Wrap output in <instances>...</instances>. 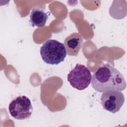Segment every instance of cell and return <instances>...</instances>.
<instances>
[{
  "label": "cell",
  "instance_id": "7",
  "mask_svg": "<svg viewBox=\"0 0 127 127\" xmlns=\"http://www.w3.org/2000/svg\"><path fill=\"white\" fill-rule=\"evenodd\" d=\"M47 13L39 8H34L30 14V23L32 27H44L48 19Z\"/></svg>",
  "mask_w": 127,
  "mask_h": 127
},
{
  "label": "cell",
  "instance_id": "4",
  "mask_svg": "<svg viewBox=\"0 0 127 127\" xmlns=\"http://www.w3.org/2000/svg\"><path fill=\"white\" fill-rule=\"evenodd\" d=\"M8 110L13 118L23 120L31 117L33 108L29 98L24 95L14 98L9 104Z\"/></svg>",
  "mask_w": 127,
  "mask_h": 127
},
{
  "label": "cell",
  "instance_id": "5",
  "mask_svg": "<svg viewBox=\"0 0 127 127\" xmlns=\"http://www.w3.org/2000/svg\"><path fill=\"white\" fill-rule=\"evenodd\" d=\"M124 102V95L120 91L109 90L101 95V104L103 108L113 114L120 110Z\"/></svg>",
  "mask_w": 127,
  "mask_h": 127
},
{
  "label": "cell",
  "instance_id": "3",
  "mask_svg": "<svg viewBox=\"0 0 127 127\" xmlns=\"http://www.w3.org/2000/svg\"><path fill=\"white\" fill-rule=\"evenodd\" d=\"M91 79L90 70L84 65L79 64H77L67 76V80L70 85L78 90H83L87 88Z\"/></svg>",
  "mask_w": 127,
  "mask_h": 127
},
{
  "label": "cell",
  "instance_id": "1",
  "mask_svg": "<svg viewBox=\"0 0 127 127\" xmlns=\"http://www.w3.org/2000/svg\"><path fill=\"white\" fill-rule=\"evenodd\" d=\"M91 82L93 89L98 92L109 90L121 91L127 86L123 74L109 64L98 67L93 74Z\"/></svg>",
  "mask_w": 127,
  "mask_h": 127
},
{
  "label": "cell",
  "instance_id": "2",
  "mask_svg": "<svg viewBox=\"0 0 127 127\" xmlns=\"http://www.w3.org/2000/svg\"><path fill=\"white\" fill-rule=\"evenodd\" d=\"M66 54L64 44L54 39L48 40L40 48L43 61L49 64H58L63 62Z\"/></svg>",
  "mask_w": 127,
  "mask_h": 127
},
{
  "label": "cell",
  "instance_id": "6",
  "mask_svg": "<svg viewBox=\"0 0 127 127\" xmlns=\"http://www.w3.org/2000/svg\"><path fill=\"white\" fill-rule=\"evenodd\" d=\"M83 44V39L80 34L74 32L68 36L64 41L66 53L69 56H76Z\"/></svg>",
  "mask_w": 127,
  "mask_h": 127
}]
</instances>
